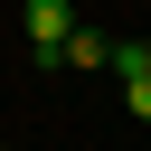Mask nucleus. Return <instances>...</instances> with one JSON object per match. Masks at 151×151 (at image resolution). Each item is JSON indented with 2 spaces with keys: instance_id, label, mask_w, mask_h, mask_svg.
I'll return each instance as SVG.
<instances>
[{
  "instance_id": "f257e3e1",
  "label": "nucleus",
  "mask_w": 151,
  "mask_h": 151,
  "mask_svg": "<svg viewBox=\"0 0 151 151\" xmlns=\"http://www.w3.org/2000/svg\"><path fill=\"white\" fill-rule=\"evenodd\" d=\"M19 19H28V47H38V66H57V47H66V28H76V9H66V0H28Z\"/></svg>"
},
{
  "instance_id": "f03ea898",
  "label": "nucleus",
  "mask_w": 151,
  "mask_h": 151,
  "mask_svg": "<svg viewBox=\"0 0 151 151\" xmlns=\"http://www.w3.org/2000/svg\"><path fill=\"white\" fill-rule=\"evenodd\" d=\"M57 66H66V76H94V66H113V38L76 19V28H66V47H57Z\"/></svg>"
},
{
  "instance_id": "7ed1b4c3",
  "label": "nucleus",
  "mask_w": 151,
  "mask_h": 151,
  "mask_svg": "<svg viewBox=\"0 0 151 151\" xmlns=\"http://www.w3.org/2000/svg\"><path fill=\"white\" fill-rule=\"evenodd\" d=\"M113 76H123V104H132V123H151V47H113Z\"/></svg>"
},
{
  "instance_id": "20e7f679",
  "label": "nucleus",
  "mask_w": 151,
  "mask_h": 151,
  "mask_svg": "<svg viewBox=\"0 0 151 151\" xmlns=\"http://www.w3.org/2000/svg\"><path fill=\"white\" fill-rule=\"evenodd\" d=\"M0 151H9V142H0Z\"/></svg>"
}]
</instances>
